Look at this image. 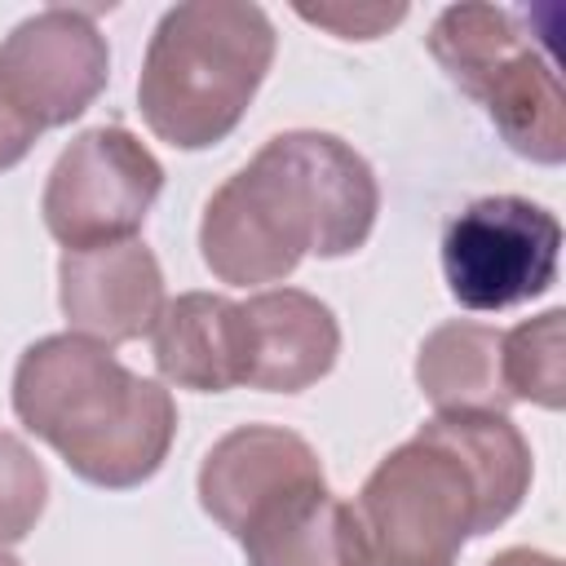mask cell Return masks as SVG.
I'll return each mask as SVG.
<instances>
[{"label": "cell", "mask_w": 566, "mask_h": 566, "mask_svg": "<svg viewBox=\"0 0 566 566\" xmlns=\"http://www.w3.org/2000/svg\"><path fill=\"white\" fill-rule=\"evenodd\" d=\"M49 504V473L35 460V451L0 429V548L27 539Z\"/></svg>", "instance_id": "cell-17"}, {"label": "cell", "mask_w": 566, "mask_h": 566, "mask_svg": "<svg viewBox=\"0 0 566 566\" xmlns=\"http://www.w3.org/2000/svg\"><path fill=\"white\" fill-rule=\"evenodd\" d=\"M433 62L478 102L531 164L566 159V97L548 53L500 4H451L424 35Z\"/></svg>", "instance_id": "cell-4"}, {"label": "cell", "mask_w": 566, "mask_h": 566, "mask_svg": "<svg viewBox=\"0 0 566 566\" xmlns=\"http://www.w3.org/2000/svg\"><path fill=\"white\" fill-rule=\"evenodd\" d=\"M0 566H22V562H18V557H9V553L0 548Z\"/></svg>", "instance_id": "cell-21"}, {"label": "cell", "mask_w": 566, "mask_h": 566, "mask_svg": "<svg viewBox=\"0 0 566 566\" xmlns=\"http://www.w3.org/2000/svg\"><path fill=\"white\" fill-rule=\"evenodd\" d=\"M354 517L367 566H455L478 535V486L447 442L416 429L367 473Z\"/></svg>", "instance_id": "cell-5"}, {"label": "cell", "mask_w": 566, "mask_h": 566, "mask_svg": "<svg viewBox=\"0 0 566 566\" xmlns=\"http://www.w3.org/2000/svg\"><path fill=\"white\" fill-rule=\"evenodd\" d=\"M111 49L88 9H40L0 40V93L35 128H62L106 88Z\"/></svg>", "instance_id": "cell-8"}, {"label": "cell", "mask_w": 566, "mask_h": 566, "mask_svg": "<svg viewBox=\"0 0 566 566\" xmlns=\"http://www.w3.org/2000/svg\"><path fill=\"white\" fill-rule=\"evenodd\" d=\"M318 451L283 424H239L217 438L199 464V504L234 539L270 504L323 486Z\"/></svg>", "instance_id": "cell-9"}, {"label": "cell", "mask_w": 566, "mask_h": 566, "mask_svg": "<svg viewBox=\"0 0 566 566\" xmlns=\"http://www.w3.org/2000/svg\"><path fill=\"white\" fill-rule=\"evenodd\" d=\"M380 186L336 133H279L230 172L199 221L203 265L234 287L279 283L301 256H349L371 239Z\"/></svg>", "instance_id": "cell-1"}, {"label": "cell", "mask_w": 566, "mask_h": 566, "mask_svg": "<svg viewBox=\"0 0 566 566\" xmlns=\"http://www.w3.org/2000/svg\"><path fill=\"white\" fill-rule=\"evenodd\" d=\"M35 128L4 102V93H0V172L4 168H13V164H22L27 159V150L35 146Z\"/></svg>", "instance_id": "cell-19"}, {"label": "cell", "mask_w": 566, "mask_h": 566, "mask_svg": "<svg viewBox=\"0 0 566 566\" xmlns=\"http://www.w3.org/2000/svg\"><path fill=\"white\" fill-rule=\"evenodd\" d=\"M150 354L168 385L226 394L243 385V310L221 292H181L150 327Z\"/></svg>", "instance_id": "cell-12"}, {"label": "cell", "mask_w": 566, "mask_h": 566, "mask_svg": "<svg viewBox=\"0 0 566 566\" xmlns=\"http://www.w3.org/2000/svg\"><path fill=\"white\" fill-rule=\"evenodd\" d=\"M57 305L71 336L97 345H124L150 336L164 296V270L142 239L62 252L57 261Z\"/></svg>", "instance_id": "cell-10"}, {"label": "cell", "mask_w": 566, "mask_h": 566, "mask_svg": "<svg viewBox=\"0 0 566 566\" xmlns=\"http://www.w3.org/2000/svg\"><path fill=\"white\" fill-rule=\"evenodd\" d=\"M239 548L248 566H367L354 504L332 495L327 482L270 504L243 526Z\"/></svg>", "instance_id": "cell-13"}, {"label": "cell", "mask_w": 566, "mask_h": 566, "mask_svg": "<svg viewBox=\"0 0 566 566\" xmlns=\"http://www.w3.org/2000/svg\"><path fill=\"white\" fill-rule=\"evenodd\" d=\"M557 256L562 221L522 195L473 199L442 230L447 292L478 314L544 296L557 279Z\"/></svg>", "instance_id": "cell-6"}, {"label": "cell", "mask_w": 566, "mask_h": 566, "mask_svg": "<svg viewBox=\"0 0 566 566\" xmlns=\"http://www.w3.org/2000/svg\"><path fill=\"white\" fill-rule=\"evenodd\" d=\"M416 385L433 411H509L504 332L469 318L433 327L416 354Z\"/></svg>", "instance_id": "cell-15"}, {"label": "cell", "mask_w": 566, "mask_h": 566, "mask_svg": "<svg viewBox=\"0 0 566 566\" xmlns=\"http://www.w3.org/2000/svg\"><path fill=\"white\" fill-rule=\"evenodd\" d=\"M243 310V385L265 394H301L318 385L340 354L336 314L301 287H265Z\"/></svg>", "instance_id": "cell-11"}, {"label": "cell", "mask_w": 566, "mask_h": 566, "mask_svg": "<svg viewBox=\"0 0 566 566\" xmlns=\"http://www.w3.org/2000/svg\"><path fill=\"white\" fill-rule=\"evenodd\" d=\"M504 389L513 402L562 411L566 402V314L544 310L539 318L504 332Z\"/></svg>", "instance_id": "cell-16"}, {"label": "cell", "mask_w": 566, "mask_h": 566, "mask_svg": "<svg viewBox=\"0 0 566 566\" xmlns=\"http://www.w3.org/2000/svg\"><path fill=\"white\" fill-rule=\"evenodd\" d=\"M159 190L164 164L146 150V142L119 124H97L71 137V146L53 159L40 212L49 234L66 252H80L133 239Z\"/></svg>", "instance_id": "cell-7"}, {"label": "cell", "mask_w": 566, "mask_h": 566, "mask_svg": "<svg viewBox=\"0 0 566 566\" xmlns=\"http://www.w3.org/2000/svg\"><path fill=\"white\" fill-rule=\"evenodd\" d=\"M274 49L279 35L261 4H172L142 57L137 106L146 128L177 150H208L226 142L248 115Z\"/></svg>", "instance_id": "cell-3"}, {"label": "cell", "mask_w": 566, "mask_h": 566, "mask_svg": "<svg viewBox=\"0 0 566 566\" xmlns=\"http://www.w3.org/2000/svg\"><path fill=\"white\" fill-rule=\"evenodd\" d=\"M420 429H429L438 442H447L464 460V469L478 486V535L504 526L522 509V500L531 491V447L509 416L438 411Z\"/></svg>", "instance_id": "cell-14"}, {"label": "cell", "mask_w": 566, "mask_h": 566, "mask_svg": "<svg viewBox=\"0 0 566 566\" xmlns=\"http://www.w3.org/2000/svg\"><path fill=\"white\" fill-rule=\"evenodd\" d=\"M13 416L93 486L128 491L159 473L177 438L172 394L128 371L106 345L44 336L13 367Z\"/></svg>", "instance_id": "cell-2"}, {"label": "cell", "mask_w": 566, "mask_h": 566, "mask_svg": "<svg viewBox=\"0 0 566 566\" xmlns=\"http://www.w3.org/2000/svg\"><path fill=\"white\" fill-rule=\"evenodd\" d=\"M486 566H562V562L553 553H539V548H504Z\"/></svg>", "instance_id": "cell-20"}, {"label": "cell", "mask_w": 566, "mask_h": 566, "mask_svg": "<svg viewBox=\"0 0 566 566\" xmlns=\"http://www.w3.org/2000/svg\"><path fill=\"white\" fill-rule=\"evenodd\" d=\"M296 13L340 40H376L407 18V4H296Z\"/></svg>", "instance_id": "cell-18"}]
</instances>
